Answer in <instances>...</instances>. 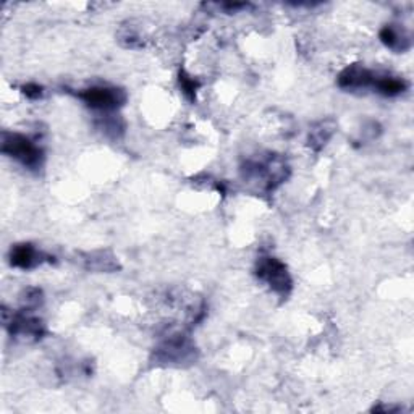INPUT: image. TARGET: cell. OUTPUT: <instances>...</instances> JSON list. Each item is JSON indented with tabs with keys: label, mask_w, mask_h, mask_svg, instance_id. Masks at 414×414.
Segmentation results:
<instances>
[{
	"label": "cell",
	"mask_w": 414,
	"mask_h": 414,
	"mask_svg": "<svg viewBox=\"0 0 414 414\" xmlns=\"http://www.w3.org/2000/svg\"><path fill=\"white\" fill-rule=\"evenodd\" d=\"M0 151H2V154L17 159L20 164H23L29 170H38L44 164L43 149L25 134L4 131Z\"/></svg>",
	"instance_id": "1"
},
{
	"label": "cell",
	"mask_w": 414,
	"mask_h": 414,
	"mask_svg": "<svg viewBox=\"0 0 414 414\" xmlns=\"http://www.w3.org/2000/svg\"><path fill=\"white\" fill-rule=\"evenodd\" d=\"M256 275L262 282H265L269 288L282 298H287L290 295L293 288V280L287 265L280 259L272 258V256H264L259 258L256 264Z\"/></svg>",
	"instance_id": "2"
},
{
	"label": "cell",
	"mask_w": 414,
	"mask_h": 414,
	"mask_svg": "<svg viewBox=\"0 0 414 414\" xmlns=\"http://www.w3.org/2000/svg\"><path fill=\"white\" fill-rule=\"evenodd\" d=\"M78 97L88 107L102 110V112H113V110L125 106L128 99L123 89L112 86H94L83 89L81 92H78Z\"/></svg>",
	"instance_id": "3"
},
{
	"label": "cell",
	"mask_w": 414,
	"mask_h": 414,
	"mask_svg": "<svg viewBox=\"0 0 414 414\" xmlns=\"http://www.w3.org/2000/svg\"><path fill=\"white\" fill-rule=\"evenodd\" d=\"M2 321L15 338H22L25 342H36L46 333V327L41 319L25 316V314H13L7 308L2 309Z\"/></svg>",
	"instance_id": "4"
},
{
	"label": "cell",
	"mask_w": 414,
	"mask_h": 414,
	"mask_svg": "<svg viewBox=\"0 0 414 414\" xmlns=\"http://www.w3.org/2000/svg\"><path fill=\"white\" fill-rule=\"evenodd\" d=\"M10 264L17 269H23V270H31L34 267H38L43 264V262L49 261L50 256H47L43 251H39L36 246L31 243H22V244H15L12 249H10Z\"/></svg>",
	"instance_id": "5"
},
{
	"label": "cell",
	"mask_w": 414,
	"mask_h": 414,
	"mask_svg": "<svg viewBox=\"0 0 414 414\" xmlns=\"http://www.w3.org/2000/svg\"><path fill=\"white\" fill-rule=\"evenodd\" d=\"M374 80H375V73L371 71L369 68H366L361 64L347 67L337 78L338 86L342 89H350V91L371 88L374 85Z\"/></svg>",
	"instance_id": "6"
},
{
	"label": "cell",
	"mask_w": 414,
	"mask_h": 414,
	"mask_svg": "<svg viewBox=\"0 0 414 414\" xmlns=\"http://www.w3.org/2000/svg\"><path fill=\"white\" fill-rule=\"evenodd\" d=\"M380 41L395 52H405L410 49V36L398 25L384 26L380 31Z\"/></svg>",
	"instance_id": "7"
},
{
	"label": "cell",
	"mask_w": 414,
	"mask_h": 414,
	"mask_svg": "<svg viewBox=\"0 0 414 414\" xmlns=\"http://www.w3.org/2000/svg\"><path fill=\"white\" fill-rule=\"evenodd\" d=\"M85 267L96 272H113L120 269L117 258L109 251H96V253L86 254Z\"/></svg>",
	"instance_id": "8"
},
{
	"label": "cell",
	"mask_w": 414,
	"mask_h": 414,
	"mask_svg": "<svg viewBox=\"0 0 414 414\" xmlns=\"http://www.w3.org/2000/svg\"><path fill=\"white\" fill-rule=\"evenodd\" d=\"M335 130H337V123L333 120H324V122H319L316 127L311 130L309 133L308 143L309 148H312L314 151H321L324 146L329 143V139L332 138Z\"/></svg>",
	"instance_id": "9"
},
{
	"label": "cell",
	"mask_w": 414,
	"mask_h": 414,
	"mask_svg": "<svg viewBox=\"0 0 414 414\" xmlns=\"http://www.w3.org/2000/svg\"><path fill=\"white\" fill-rule=\"evenodd\" d=\"M372 88H375V91L380 92L382 96L395 97V96H400V94L406 91L408 83L405 80H401V78H396V76L375 75V80H374V85H372Z\"/></svg>",
	"instance_id": "10"
},
{
	"label": "cell",
	"mask_w": 414,
	"mask_h": 414,
	"mask_svg": "<svg viewBox=\"0 0 414 414\" xmlns=\"http://www.w3.org/2000/svg\"><path fill=\"white\" fill-rule=\"evenodd\" d=\"M178 81H180V88L185 96L190 99V101H195L196 99V92L199 89V83L195 80V78L188 75L186 71H180V75H178Z\"/></svg>",
	"instance_id": "11"
},
{
	"label": "cell",
	"mask_w": 414,
	"mask_h": 414,
	"mask_svg": "<svg viewBox=\"0 0 414 414\" xmlns=\"http://www.w3.org/2000/svg\"><path fill=\"white\" fill-rule=\"evenodd\" d=\"M43 303V291L38 290V288H29V290L25 291L23 295V305L26 309L36 308Z\"/></svg>",
	"instance_id": "12"
},
{
	"label": "cell",
	"mask_w": 414,
	"mask_h": 414,
	"mask_svg": "<svg viewBox=\"0 0 414 414\" xmlns=\"http://www.w3.org/2000/svg\"><path fill=\"white\" fill-rule=\"evenodd\" d=\"M22 92L29 99H39L43 96V86L36 85V83H28V85L22 86Z\"/></svg>",
	"instance_id": "13"
}]
</instances>
